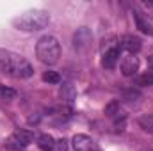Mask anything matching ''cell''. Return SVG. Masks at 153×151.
Here are the masks:
<instances>
[{"instance_id":"9","label":"cell","mask_w":153,"mask_h":151,"mask_svg":"<svg viewBox=\"0 0 153 151\" xmlns=\"http://www.w3.org/2000/svg\"><path fill=\"white\" fill-rule=\"evenodd\" d=\"M105 115L111 117V119H114L116 123H117V121H125L126 112H125V109L121 107V103H119L117 100H112V101L107 103V107H105Z\"/></svg>"},{"instance_id":"5","label":"cell","mask_w":153,"mask_h":151,"mask_svg":"<svg viewBox=\"0 0 153 151\" xmlns=\"http://www.w3.org/2000/svg\"><path fill=\"white\" fill-rule=\"evenodd\" d=\"M71 142H73V150L75 151H100L96 142L89 135H84V133H76L71 139Z\"/></svg>"},{"instance_id":"6","label":"cell","mask_w":153,"mask_h":151,"mask_svg":"<svg viewBox=\"0 0 153 151\" xmlns=\"http://www.w3.org/2000/svg\"><path fill=\"white\" fill-rule=\"evenodd\" d=\"M134 20H135L137 29H139L143 34L153 36V23H152V20H150V16H148L146 13L139 11V9H134Z\"/></svg>"},{"instance_id":"12","label":"cell","mask_w":153,"mask_h":151,"mask_svg":"<svg viewBox=\"0 0 153 151\" xmlns=\"http://www.w3.org/2000/svg\"><path fill=\"white\" fill-rule=\"evenodd\" d=\"M59 96H61L64 101L71 103V101L76 98V87L71 84V82H64V84L61 85V89H59Z\"/></svg>"},{"instance_id":"4","label":"cell","mask_w":153,"mask_h":151,"mask_svg":"<svg viewBox=\"0 0 153 151\" xmlns=\"http://www.w3.org/2000/svg\"><path fill=\"white\" fill-rule=\"evenodd\" d=\"M32 141H34V133L32 132H29V130H14L4 141V146L13 151H23Z\"/></svg>"},{"instance_id":"15","label":"cell","mask_w":153,"mask_h":151,"mask_svg":"<svg viewBox=\"0 0 153 151\" xmlns=\"http://www.w3.org/2000/svg\"><path fill=\"white\" fill-rule=\"evenodd\" d=\"M16 96H18V93H16L14 89H9V87L0 85V98H2V100L11 101V100H16Z\"/></svg>"},{"instance_id":"10","label":"cell","mask_w":153,"mask_h":151,"mask_svg":"<svg viewBox=\"0 0 153 151\" xmlns=\"http://www.w3.org/2000/svg\"><path fill=\"white\" fill-rule=\"evenodd\" d=\"M117 61H119V46H112V48L105 50V53L102 57V66L105 70H114Z\"/></svg>"},{"instance_id":"20","label":"cell","mask_w":153,"mask_h":151,"mask_svg":"<svg viewBox=\"0 0 153 151\" xmlns=\"http://www.w3.org/2000/svg\"><path fill=\"white\" fill-rule=\"evenodd\" d=\"M143 7L148 11V14H150V13H153V2H152V0H148V2H143Z\"/></svg>"},{"instance_id":"17","label":"cell","mask_w":153,"mask_h":151,"mask_svg":"<svg viewBox=\"0 0 153 151\" xmlns=\"http://www.w3.org/2000/svg\"><path fill=\"white\" fill-rule=\"evenodd\" d=\"M43 80L48 82V84H59L61 82V76L57 71H45L43 73Z\"/></svg>"},{"instance_id":"8","label":"cell","mask_w":153,"mask_h":151,"mask_svg":"<svg viewBox=\"0 0 153 151\" xmlns=\"http://www.w3.org/2000/svg\"><path fill=\"white\" fill-rule=\"evenodd\" d=\"M119 70L125 76H134L139 71V59L135 55H126L121 59V64H119Z\"/></svg>"},{"instance_id":"16","label":"cell","mask_w":153,"mask_h":151,"mask_svg":"<svg viewBox=\"0 0 153 151\" xmlns=\"http://www.w3.org/2000/svg\"><path fill=\"white\" fill-rule=\"evenodd\" d=\"M135 84L137 85H153V71H146L144 75L137 76Z\"/></svg>"},{"instance_id":"11","label":"cell","mask_w":153,"mask_h":151,"mask_svg":"<svg viewBox=\"0 0 153 151\" xmlns=\"http://www.w3.org/2000/svg\"><path fill=\"white\" fill-rule=\"evenodd\" d=\"M91 32H89V29H85V27H82V29H78L75 32V36H73V44H75L76 50H84V48H87L89 46V43H91Z\"/></svg>"},{"instance_id":"2","label":"cell","mask_w":153,"mask_h":151,"mask_svg":"<svg viewBox=\"0 0 153 151\" xmlns=\"http://www.w3.org/2000/svg\"><path fill=\"white\" fill-rule=\"evenodd\" d=\"M48 23H50V13L43 11V9H30V11H25V13L18 14L16 18H13V27L18 30H23V32L43 30Z\"/></svg>"},{"instance_id":"18","label":"cell","mask_w":153,"mask_h":151,"mask_svg":"<svg viewBox=\"0 0 153 151\" xmlns=\"http://www.w3.org/2000/svg\"><path fill=\"white\" fill-rule=\"evenodd\" d=\"M123 98H125V100H126L128 103H134L135 100H139V98H141V94H139L137 91L130 89V91H125V93H123Z\"/></svg>"},{"instance_id":"21","label":"cell","mask_w":153,"mask_h":151,"mask_svg":"<svg viewBox=\"0 0 153 151\" xmlns=\"http://www.w3.org/2000/svg\"><path fill=\"white\" fill-rule=\"evenodd\" d=\"M143 151H153V150H143Z\"/></svg>"},{"instance_id":"14","label":"cell","mask_w":153,"mask_h":151,"mask_svg":"<svg viewBox=\"0 0 153 151\" xmlns=\"http://www.w3.org/2000/svg\"><path fill=\"white\" fill-rule=\"evenodd\" d=\"M137 124L148 132V133H153V114H143L139 119H137Z\"/></svg>"},{"instance_id":"1","label":"cell","mask_w":153,"mask_h":151,"mask_svg":"<svg viewBox=\"0 0 153 151\" xmlns=\"http://www.w3.org/2000/svg\"><path fill=\"white\" fill-rule=\"evenodd\" d=\"M0 73L22 80V78H30L34 73V68L23 55L0 48Z\"/></svg>"},{"instance_id":"3","label":"cell","mask_w":153,"mask_h":151,"mask_svg":"<svg viewBox=\"0 0 153 151\" xmlns=\"http://www.w3.org/2000/svg\"><path fill=\"white\" fill-rule=\"evenodd\" d=\"M36 55L43 64L53 66L61 57V44L53 36H43L36 44Z\"/></svg>"},{"instance_id":"13","label":"cell","mask_w":153,"mask_h":151,"mask_svg":"<svg viewBox=\"0 0 153 151\" xmlns=\"http://www.w3.org/2000/svg\"><path fill=\"white\" fill-rule=\"evenodd\" d=\"M36 144L43 151H52L53 150V144H55V139L50 133H41V135H38V139H36Z\"/></svg>"},{"instance_id":"7","label":"cell","mask_w":153,"mask_h":151,"mask_svg":"<svg viewBox=\"0 0 153 151\" xmlns=\"http://www.w3.org/2000/svg\"><path fill=\"white\" fill-rule=\"evenodd\" d=\"M141 48H143V41H141V38H137V36L128 34V36H123L121 41H119V50H125L130 55H135Z\"/></svg>"},{"instance_id":"19","label":"cell","mask_w":153,"mask_h":151,"mask_svg":"<svg viewBox=\"0 0 153 151\" xmlns=\"http://www.w3.org/2000/svg\"><path fill=\"white\" fill-rule=\"evenodd\" d=\"M52 151H70V148H68V141H66V139H57Z\"/></svg>"}]
</instances>
